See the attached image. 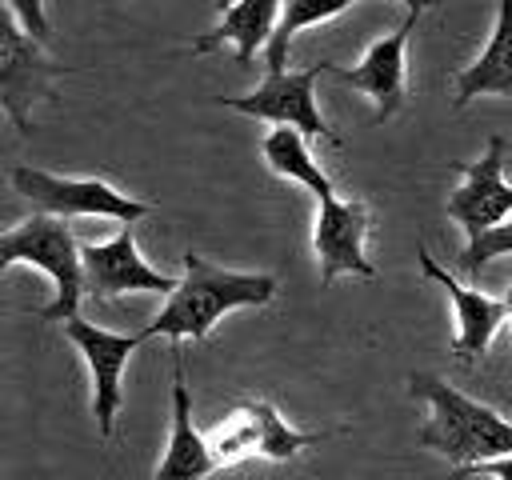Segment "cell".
I'll return each mask as SVG.
<instances>
[{
  "instance_id": "6da1fadb",
  "label": "cell",
  "mask_w": 512,
  "mask_h": 480,
  "mask_svg": "<svg viewBox=\"0 0 512 480\" xmlns=\"http://www.w3.org/2000/svg\"><path fill=\"white\" fill-rule=\"evenodd\" d=\"M276 296V276L268 272H232L212 268L200 252H184V280L168 296V304L148 320L144 336H168V340H204L212 324L232 308H260Z\"/></svg>"
},
{
  "instance_id": "7a4b0ae2",
  "label": "cell",
  "mask_w": 512,
  "mask_h": 480,
  "mask_svg": "<svg viewBox=\"0 0 512 480\" xmlns=\"http://www.w3.org/2000/svg\"><path fill=\"white\" fill-rule=\"evenodd\" d=\"M408 392L428 400V408H432L428 424L416 436L420 448H432V452L448 456L456 468H468V464L496 460V456L512 452V420H504L488 404L456 392L448 380H440L432 372H412Z\"/></svg>"
},
{
  "instance_id": "3957f363",
  "label": "cell",
  "mask_w": 512,
  "mask_h": 480,
  "mask_svg": "<svg viewBox=\"0 0 512 480\" xmlns=\"http://www.w3.org/2000/svg\"><path fill=\"white\" fill-rule=\"evenodd\" d=\"M12 264H32L52 280L56 296H52V304L36 308L40 320L80 316L76 308L84 296V256H80V244L68 228V216L36 212L24 224L8 228L0 236V268H12Z\"/></svg>"
},
{
  "instance_id": "277c9868",
  "label": "cell",
  "mask_w": 512,
  "mask_h": 480,
  "mask_svg": "<svg viewBox=\"0 0 512 480\" xmlns=\"http://www.w3.org/2000/svg\"><path fill=\"white\" fill-rule=\"evenodd\" d=\"M12 184L32 208L52 216H108L120 224H136L140 216L152 212V204L96 176H52L40 168H12Z\"/></svg>"
},
{
  "instance_id": "5b68a950",
  "label": "cell",
  "mask_w": 512,
  "mask_h": 480,
  "mask_svg": "<svg viewBox=\"0 0 512 480\" xmlns=\"http://www.w3.org/2000/svg\"><path fill=\"white\" fill-rule=\"evenodd\" d=\"M332 68H336L332 60L308 64L300 72L280 68V72H268L248 96H220V104L232 108V112H244V116H256V120H272V124H292V128H300L308 136H324V140L340 144L336 128L316 108V80L328 76Z\"/></svg>"
},
{
  "instance_id": "8992f818",
  "label": "cell",
  "mask_w": 512,
  "mask_h": 480,
  "mask_svg": "<svg viewBox=\"0 0 512 480\" xmlns=\"http://www.w3.org/2000/svg\"><path fill=\"white\" fill-rule=\"evenodd\" d=\"M56 76H60V64H52L40 40L16 20L12 8H4L0 16V104L20 132H32V104L40 96H52Z\"/></svg>"
},
{
  "instance_id": "52a82bcc",
  "label": "cell",
  "mask_w": 512,
  "mask_h": 480,
  "mask_svg": "<svg viewBox=\"0 0 512 480\" xmlns=\"http://www.w3.org/2000/svg\"><path fill=\"white\" fill-rule=\"evenodd\" d=\"M64 336L76 344V352L84 356L88 364V376H92V416H96V432L108 440L112 436V424L120 416V404H124V392H120V376H124V364L128 356L136 352L140 340H148L144 332H108L92 320H64Z\"/></svg>"
},
{
  "instance_id": "ba28073f",
  "label": "cell",
  "mask_w": 512,
  "mask_h": 480,
  "mask_svg": "<svg viewBox=\"0 0 512 480\" xmlns=\"http://www.w3.org/2000/svg\"><path fill=\"white\" fill-rule=\"evenodd\" d=\"M80 256H84V292L96 296V300H116V296H128V292L172 296L180 288L176 276H164L160 268H152L140 256L132 224H124L104 244H80Z\"/></svg>"
},
{
  "instance_id": "9c48e42d",
  "label": "cell",
  "mask_w": 512,
  "mask_h": 480,
  "mask_svg": "<svg viewBox=\"0 0 512 480\" xmlns=\"http://www.w3.org/2000/svg\"><path fill=\"white\" fill-rule=\"evenodd\" d=\"M368 204L364 200H340L324 196L316 200V228L312 248L320 260V284L328 288L336 276H376V264L364 252L368 240Z\"/></svg>"
},
{
  "instance_id": "30bf717a",
  "label": "cell",
  "mask_w": 512,
  "mask_h": 480,
  "mask_svg": "<svg viewBox=\"0 0 512 480\" xmlns=\"http://www.w3.org/2000/svg\"><path fill=\"white\" fill-rule=\"evenodd\" d=\"M464 172V184L448 196V216L472 236L496 228L500 220L512 216V184L504 180V140L492 136L484 156L472 164H456Z\"/></svg>"
},
{
  "instance_id": "8fae6325",
  "label": "cell",
  "mask_w": 512,
  "mask_h": 480,
  "mask_svg": "<svg viewBox=\"0 0 512 480\" xmlns=\"http://www.w3.org/2000/svg\"><path fill=\"white\" fill-rule=\"evenodd\" d=\"M416 16H420V12H408L396 32L380 36V40L364 52V60H360L356 68H332V72H328V76H336L340 84H352V88H360L364 96H372L376 120H388V116L400 108V100H404V76H408L404 52H408V36H412V28H416Z\"/></svg>"
},
{
  "instance_id": "7c38bea8",
  "label": "cell",
  "mask_w": 512,
  "mask_h": 480,
  "mask_svg": "<svg viewBox=\"0 0 512 480\" xmlns=\"http://www.w3.org/2000/svg\"><path fill=\"white\" fill-rule=\"evenodd\" d=\"M416 260H420V272H424L428 280H436V284L448 292V300L456 304V340H452L456 360H460V364L480 360V356L488 352V344H492L500 320H508V300H496V296H484V292H476V288H464L456 276H448V272L428 256L424 244L416 248Z\"/></svg>"
},
{
  "instance_id": "4fadbf2b",
  "label": "cell",
  "mask_w": 512,
  "mask_h": 480,
  "mask_svg": "<svg viewBox=\"0 0 512 480\" xmlns=\"http://www.w3.org/2000/svg\"><path fill=\"white\" fill-rule=\"evenodd\" d=\"M172 436H168V452L156 464L152 480H208L220 464L208 448V436L196 432L192 424V396H188V380H184V348L180 340H172Z\"/></svg>"
},
{
  "instance_id": "5bb4252c",
  "label": "cell",
  "mask_w": 512,
  "mask_h": 480,
  "mask_svg": "<svg viewBox=\"0 0 512 480\" xmlns=\"http://www.w3.org/2000/svg\"><path fill=\"white\" fill-rule=\"evenodd\" d=\"M280 12H284V0H232V4H224L220 24L192 40V52H212V48L232 44L236 64L248 68L252 56L260 48H268V40L276 36Z\"/></svg>"
},
{
  "instance_id": "9a60e30c",
  "label": "cell",
  "mask_w": 512,
  "mask_h": 480,
  "mask_svg": "<svg viewBox=\"0 0 512 480\" xmlns=\"http://www.w3.org/2000/svg\"><path fill=\"white\" fill-rule=\"evenodd\" d=\"M476 96H512V0L496 4V24L484 52L456 76L452 104L464 108Z\"/></svg>"
},
{
  "instance_id": "2e32d148",
  "label": "cell",
  "mask_w": 512,
  "mask_h": 480,
  "mask_svg": "<svg viewBox=\"0 0 512 480\" xmlns=\"http://www.w3.org/2000/svg\"><path fill=\"white\" fill-rule=\"evenodd\" d=\"M260 156L268 160V168H272L276 176H284V180L304 184L308 192H316V200L336 196V184H332V180L320 172V164L312 160V152H308L300 128H292V124H276V128L264 136Z\"/></svg>"
},
{
  "instance_id": "e0dca14e",
  "label": "cell",
  "mask_w": 512,
  "mask_h": 480,
  "mask_svg": "<svg viewBox=\"0 0 512 480\" xmlns=\"http://www.w3.org/2000/svg\"><path fill=\"white\" fill-rule=\"evenodd\" d=\"M208 448L216 456L220 468L244 464L252 456H260V416H256V400L236 404L232 412H224V420H216L208 432Z\"/></svg>"
},
{
  "instance_id": "ac0fdd59",
  "label": "cell",
  "mask_w": 512,
  "mask_h": 480,
  "mask_svg": "<svg viewBox=\"0 0 512 480\" xmlns=\"http://www.w3.org/2000/svg\"><path fill=\"white\" fill-rule=\"evenodd\" d=\"M360 0H284V12H280V24H276V36L268 40L264 48V68L268 72H280L288 68V44L300 28H312V24H324L332 16H340L344 8H352Z\"/></svg>"
},
{
  "instance_id": "d6986e66",
  "label": "cell",
  "mask_w": 512,
  "mask_h": 480,
  "mask_svg": "<svg viewBox=\"0 0 512 480\" xmlns=\"http://www.w3.org/2000/svg\"><path fill=\"white\" fill-rule=\"evenodd\" d=\"M256 416H260V456L264 460H292L296 452H304V448H316L320 440H328L332 432H300V428H292L280 412H276V404H268V400H256Z\"/></svg>"
},
{
  "instance_id": "ffe728a7",
  "label": "cell",
  "mask_w": 512,
  "mask_h": 480,
  "mask_svg": "<svg viewBox=\"0 0 512 480\" xmlns=\"http://www.w3.org/2000/svg\"><path fill=\"white\" fill-rule=\"evenodd\" d=\"M512 252V216L508 220H500L496 228H488V232H480V236H472L468 244H464V252H460V272L464 276H480V268L492 260V256H508Z\"/></svg>"
},
{
  "instance_id": "44dd1931",
  "label": "cell",
  "mask_w": 512,
  "mask_h": 480,
  "mask_svg": "<svg viewBox=\"0 0 512 480\" xmlns=\"http://www.w3.org/2000/svg\"><path fill=\"white\" fill-rule=\"evenodd\" d=\"M4 8L16 12V20L44 44L48 40V16H44V0H4Z\"/></svg>"
},
{
  "instance_id": "7402d4cb",
  "label": "cell",
  "mask_w": 512,
  "mask_h": 480,
  "mask_svg": "<svg viewBox=\"0 0 512 480\" xmlns=\"http://www.w3.org/2000/svg\"><path fill=\"white\" fill-rule=\"evenodd\" d=\"M400 4H408V12H424V8H432L436 0H400Z\"/></svg>"
},
{
  "instance_id": "603a6c76",
  "label": "cell",
  "mask_w": 512,
  "mask_h": 480,
  "mask_svg": "<svg viewBox=\"0 0 512 480\" xmlns=\"http://www.w3.org/2000/svg\"><path fill=\"white\" fill-rule=\"evenodd\" d=\"M508 284H512V272H508ZM508 316H512V288H508Z\"/></svg>"
}]
</instances>
